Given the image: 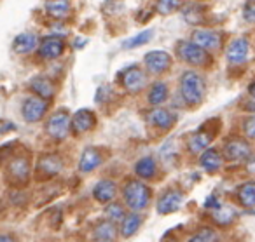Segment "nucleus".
<instances>
[{
  "instance_id": "25",
  "label": "nucleus",
  "mask_w": 255,
  "mask_h": 242,
  "mask_svg": "<svg viewBox=\"0 0 255 242\" xmlns=\"http://www.w3.org/2000/svg\"><path fill=\"white\" fill-rule=\"evenodd\" d=\"M30 89H32V92H35V96L46 99V101L53 98L54 92H56L54 82L51 81V79L44 77V75H37V77H33L32 81H30Z\"/></svg>"
},
{
  "instance_id": "37",
  "label": "nucleus",
  "mask_w": 255,
  "mask_h": 242,
  "mask_svg": "<svg viewBox=\"0 0 255 242\" xmlns=\"http://www.w3.org/2000/svg\"><path fill=\"white\" fill-rule=\"evenodd\" d=\"M248 94H250L252 99H255V82H254V84L248 85Z\"/></svg>"
},
{
  "instance_id": "26",
  "label": "nucleus",
  "mask_w": 255,
  "mask_h": 242,
  "mask_svg": "<svg viewBox=\"0 0 255 242\" xmlns=\"http://www.w3.org/2000/svg\"><path fill=\"white\" fill-rule=\"evenodd\" d=\"M37 44H39V39H37L35 33L25 32V33H19V35L14 39L12 49H14V53H18V54H28L35 49Z\"/></svg>"
},
{
  "instance_id": "22",
  "label": "nucleus",
  "mask_w": 255,
  "mask_h": 242,
  "mask_svg": "<svg viewBox=\"0 0 255 242\" xmlns=\"http://www.w3.org/2000/svg\"><path fill=\"white\" fill-rule=\"evenodd\" d=\"M236 202L243 209H254L255 207V179H247L243 181L234 192Z\"/></svg>"
},
{
  "instance_id": "28",
  "label": "nucleus",
  "mask_w": 255,
  "mask_h": 242,
  "mask_svg": "<svg viewBox=\"0 0 255 242\" xmlns=\"http://www.w3.org/2000/svg\"><path fill=\"white\" fill-rule=\"evenodd\" d=\"M103 213H105V220H110V221H114V223L119 225L121 221L124 220V216L129 213V209H128L126 204H124L123 200H114V202L107 204Z\"/></svg>"
},
{
  "instance_id": "16",
  "label": "nucleus",
  "mask_w": 255,
  "mask_h": 242,
  "mask_svg": "<svg viewBox=\"0 0 255 242\" xmlns=\"http://www.w3.org/2000/svg\"><path fill=\"white\" fill-rule=\"evenodd\" d=\"M65 53V40L60 35H49L44 37L39 44V56L42 60H56Z\"/></svg>"
},
{
  "instance_id": "27",
  "label": "nucleus",
  "mask_w": 255,
  "mask_h": 242,
  "mask_svg": "<svg viewBox=\"0 0 255 242\" xmlns=\"http://www.w3.org/2000/svg\"><path fill=\"white\" fill-rule=\"evenodd\" d=\"M168 94H170V91H168V85L164 82H154L149 87V91H147V101L154 108V106L163 105L168 99Z\"/></svg>"
},
{
  "instance_id": "29",
  "label": "nucleus",
  "mask_w": 255,
  "mask_h": 242,
  "mask_svg": "<svg viewBox=\"0 0 255 242\" xmlns=\"http://www.w3.org/2000/svg\"><path fill=\"white\" fill-rule=\"evenodd\" d=\"M46 11L49 16L56 19H63L70 12V2L68 0H47Z\"/></svg>"
},
{
  "instance_id": "23",
  "label": "nucleus",
  "mask_w": 255,
  "mask_h": 242,
  "mask_svg": "<svg viewBox=\"0 0 255 242\" xmlns=\"http://www.w3.org/2000/svg\"><path fill=\"white\" fill-rule=\"evenodd\" d=\"M157 171H159V165H157V161L150 155L147 157H142L135 162V176L143 181H150L157 176Z\"/></svg>"
},
{
  "instance_id": "24",
  "label": "nucleus",
  "mask_w": 255,
  "mask_h": 242,
  "mask_svg": "<svg viewBox=\"0 0 255 242\" xmlns=\"http://www.w3.org/2000/svg\"><path fill=\"white\" fill-rule=\"evenodd\" d=\"M143 225V216L140 213H129L124 216V220L119 223V235L123 239H129L140 230V227Z\"/></svg>"
},
{
  "instance_id": "32",
  "label": "nucleus",
  "mask_w": 255,
  "mask_h": 242,
  "mask_svg": "<svg viewBox=\"0 0 255 242\" xmlns=\"http://www.w3.org/2000/svg\"><path fill=\"white\" fill-rule=\"evenodd\" d=\"M180 5L182 0H156V11L163 16L175 12L177 9H180Z\"/></svg>"
},
{
  "instance_id": "18",
  "label": "nucleus",
  "mask_w": 255,
  "mask_h": 242,
  "mask_svg": "<svg viewBox=\"0 0 255 242\" xmlns=\"http://www.w3.org/2000/svg\"><path fill=\"white\" fill-rule=\"evenodd\" d=\"M96 126V115L88 108L77 110L72 115V133L74 134H86Z\"/></svg>"
},
{
  "instance_id": "4",
  "label": "nucleus",
  "mask_w": 255,
  "mask_h": 242,
  "mask_svg": "<svg viewBox=\"0 0 255 242\" xmlns=\"http://www.w3.org/2000/svg\"><path fill=\"white\" fill-rule=\"evenodd\" d=\"M46 134L54 141H63L68 138V133L72 131V117L70 112L65 108H60L46 120L44 126Z\"/></svg>"
},
{
  "instance_id": "31",
  "label": "nucleus",
  "mask_w": 255,
  "mask_h": 242,
  "mask_svg": "<svg viewBox=\"0 0 255 242\" xmlns=\"http://www.w3.org/2000/svg\"><path fill=\"white\" fill-rule=\"evenodd\" d=\"M154 37V30H143V32H140L138 35L131 37L129 40H126V42L123 44L124 49H136V47L140 46H145V44H149L150 40H152Z\"/></svg>"
},
{
  "instance_id": "15",
  "label": "nucleus",
  "mask_w": 255,
  "mask_h": 242,
  "mask_svg": "<svg viewBox=\"0 0 255 242\" xmlns=\"http://www.w3.org/2000/svg\"><path fill=\"white\" fill-rule=\"evenodd\" d=\"M248 51H250V46H248L247 39H243V37L234 39L226 49L227 63H229L231 67H241V65L248 60Z\"/></svg>"
},
{
  "instance_id": "35",
  "label": "nucleus",
  "mask_w": 255,
  "mask_h": 242,
  "mask_svg": "<svg viewBox=\"0 0 255 242\" xmlns=\"http://www.w3.org/2000/svg\"><path fill=\"white\" fill-rule=\"evenodd\" d=\"M247 169H248V172L255 174V152H254V155L247 161Z\"/></svg>"
},
{
  "instance_id": "30",
  "label": "nucleus",
  "mask_w": 255,
  "mask_h": 242,
  "mask_svg": "<svg viewBox=\"0 0 255 242\" xmlns=\"http://www.w3.org/2000/svg\"><path fill=\"white\" fill-rule=\"evenodd\" d=\"M187 242H220V235L215 228L201 227L189 237Z\"/></svg>"
},
{
  "instance_id": "7",
  "label": "nucleus",
  "mask_w": 255,
  "mask_h": 242,
  "mask_svg": "<svg viewBox=\"0 0 255 242\" xmlns=\"http://www.w3.org/2000/svg\"><path fill=\"white\" fill-rule=\"evenodd\" d=\"M215 134H217V129H212V127H210V122H206V126L199 127L198 131H194V133L187 138L185 148H187L189 154L201 155L203 152L210 148V143L213 141Z\"/></svg>"
},
{
  "instance_id": "2",
  "label": "nucleus",
  "mask_w": 255,
  "mask_h": 242,
  "mask_svg": "<svg viewBox=\"0 0 255 242\" xmlns=\"http://www.w3.org/2000/svg\"><path fill=\"white\" fill-rule=\"evenodd\" d=\"M180 96L184 99V103L191 108L199 106L205 101V94H206V84L205 79L194 70H187L180 75Z\"/></svg>"
},
{
  "instance_id": "14",
  "label": "nucleus",
  "mask_w": 255,
  "mask_h": 242,
  "mask_svg": "<svg viewBox=\"0 0 255 242\" xmlns=\"http://www.w3.org/2000/svg\"><path fill=\"white\" fill-rule=\"evenodd\" d=\"M93 199L100 204H110L114 200H117V195L121 193V188L117 186V183L114 179L103 178L93 186Z\"/></svg>"
},
{
  "instance_id": "6",
  "label": "nucleus",
  "mask_w": 255,
  "mask_h": 242,
  "mask_svg": "<svg viewBox=\"0 0 255 242\" xmlns=\"http://www.w3.org/2000/svg\"><path fill=\"white\" fill-rule=\"evenodd\" d=\"M222 155L224 161L227 162H247L254 155V148H252L250 141L245 138L231 136L224 141Z\"/></svg>"
},
{
  "instance_id": "11",
  "label": "nucleus",
  "mask_w": 255,
  "mask_h": 242,
  "mask_svg": "<svg viewBox=\"0 0 255 242\" xmlns=\"http://www.w3.org/2000/svg\"><path fill=\"white\" fill-rule=\"evenodd\" d=\"M177 113L173 110L161 108V106H154L152 110L145 113V120L149 126L156 127L159 131H170L171 127L177 124Z\"/></svg>"
},
{
  "instance_id": "8",
  "label": "nucleus",
  "mask_w": 255,
  "mask_h": 242,
  "mask_svg": "<svg viewBox=\"0 0 255 242\" xmlns=\"http://www.w3.org/2000/svg\"><path fill=\"white\" fill-rule=\"evenodd\" d=\"M182 204H184V192L171 186V188H166L164 192H161V195L157 197L156 211L159 214H163V216H166V214L177 213L182 207Z\"/></svg>"
},
{
  "instance_id": "10",
  "label": "nucleus",
  "mask_w": 255,
  "mask_h": 242,
  "mask_svg": "<svg viewBox=\"0 0 255 242\" xmlns=\"http://www.w3.org/2000/svg\"><path fill=\"white\" fill-rule=\"evenodd\" d=\"M47 108H49V103H47L46 99L39 98V96H30L21 105L23 120L28 124L40 122V120L44 119V115L47 113Z\"/></svg>"
},
{
  "instance_id": "21",
  "label": "nucleus",
  "mask_w": 255,
  "mask_h": 242,
  "mask_svg": "<svg viewBox=\"0 0 255 242\" xmlns=\"http://www.w3.org/2000/svg\"><path fill=\"white\" fill-rule=\"evenodd\" d=\"M199 165L203 171H206L208 174H215L222 169L224 165V155L222 152H219L217 148H208L199 155Z\"/></svg>"
},
{
  "instance_id": "1",
  "label": "nucleus",
  "mask_w": 255,
  "mask_h": 242,
  "mask_svg": "<svg viewBox=\"0 0 255 242\" xmlns=\"http://www.w3.org/2000/svg\"><path fill=\"white\" fill-rule=\"evenodd\" d=\"M121 200L131 213H143L152 202V190L143 179L128 178L121 186Z\"/></svg>"
},
{
  "instance_id": "19",
  "label": "nucleus",
  "mask_w": 255,
  "mask_h": 242,
  "mask_svg": "<svg viewBox=\"0 0 255 242\" xmlns=\"http://www.w3.org/2000/svg\"><path fill=\"white\" fill-rule=\"evenodd\" d=\"M191 42H194L201 49L212 53V51L219 49L222 40H220V35L215 30H194L191 35Z\"/></svg>"
},
{
  "instance_id": "3",
  "label": "nucleus",
  "mask_w": 255,
  "mask_h": 242,
  "mask_svg": "<svg viewBox=\"0 0 255 242\" xmlns=\"http://www.w3.org/2000/svg\"><path fill=\"white\" fill-rule=\"evenodd\" d=\"M175 54L178 56V60L192 68H208L212 65V56L208 51L201 49L191 40H180L175 46Z\"/></svg>"
},
{
  "instance_id": "5",
  "label": "nucleus",
  "mask_w": 255,
  "mask_h": 242,
  "mask_svg": "<svg viewBox=\"0 0 255 242\" xmlns=\"http://www.w3.org/2000/svg\"><path fill=\"white\" fill-rule=\"evenodd\" d=\"M30 172H32V164L26 155H16L5 165L7 183L14 186H25L30 181Z\"/></svg>"
},
{
  "instance_id": "20",
  "label": "nucleus",
  "mask_w": 255,
  "mask_h": 242,
  "mask_svg": "<svg viewBox=\"0 0 255 242\" xmlns=\"http://www.w3.org/2000/svg\"><path fill=\"white\" fill-rule=\"evenodd\" d=\"M117 235H119V225L110 220H100L91 230V237L95 239V242L116 241Z\"/></svg>"
},
{
  "instance_id": "17",
  "label": "nucleus",
  "mask_w": 255,
  "mask_h": 242,
  "mask_svg": "<svg viewBox=\"0 0 255 242\" xmlns=\"http://www.w3.org/2000/svg\"><path fill=\"white\" fill-rule=\"evenodd\" d=\"M103 161H105V157H103V152L100 148L88 147L84 148V152L81 154V159H79V171L82 174H89V172L96 171L103 164Z\"/></svg>"
},
{
  "instance_id": "9",
  "label": "nucleus",
  "mask_w": 255,
  "mask_h": 242,
  "mask_svg": "<svg viewBox=\"0 0 255 242\" xmlns=\"http://www.w3.org/2000/svg\"><path fill=\"white\" fill-rule=\"evenodd\" d=\"M171 65L173 60L166 51H150L143 58V67L150 75H164L166 72H170Z\"/></svg>"
},
{
  "instance_id": "13",
  "label": "nucleus",
  "mask_w": 255,
  "mask_h": 242,
  "mask_svg": "<svg viewBox=\"0 0 255 242\" xmlns=\"http://www.w3.org/2000/svg\"><path fill=\"white\" fill-rule=\"evenodd\" d=\"M63 159L58 154H44L37 162V174L39 178L51 179L63 171Z\"/></svg>"
},
{
  "instance_id": "33",
  "label": "nucleus",
  "mask_w": 255,
  "mask_h": 242,
  "mask_svg": "<svg viewBox=\"0 0 255 242\" xmlns=\"http://www.w3.org/2000/svg\"><path fill=\"white\" fill-rule=\"evenodd\" d=\"M243 133L248 141H255V115H250L243 120Z\"/></svg>"
},
{
  "instance_id": "36",
  "label": "nucleus",
  "mask_w": 255,
  "mask_h": 242,
  "mask_svg": "<svg viewBox=\"0 0 255 242\" xmlns=\"http://www.w3.org/2000/svg\"><path fill=\"white\" fill-rule=\"evenodd\" d=\"M0 242H19L18 237L12 234H2V237H0Z\"/></svg>"
},
{
  "instance_id": "38",
  "label": "nucleus",
  "mask_w": 255,
  "mask_h": 242,
  "mask_svg": "<svg viewBox=\"0 0 255 242\" xmlns=\"http://www.w3.org/2000/svg\"><path fill=\"white\" fill-rule=\"evenodd\" d=\"M110 242H116V241H110Z\"/></svg>"
},
{
  "instance_id": "34",
  "label": "nucleus",
  "mask_w": 255,
  "mask_h": 242,
  "mask_svg": "<svg viewBox=\"0 0 255 242\" xmlns=\"http://www.w3.org/2000/svg\"><path fill=\"white\" fill-rule=\"evenodd\" d=\"M243 16L248 23H255V0H248V4L245 5Z\"/></svg>"
},
{
  "instance_id": "12",
  "label": "nucleus",
  "mask_w": 255,
  "mask_h": 242,
  "mask_svg": "<svg viewBox=\"0 0 255 242\" xmlns=\"http://www.w3.org/2000/svg\"><path fill=\"white\" fill-rule=\"evenodd\" d=\"M121 82H123V87L128 92H138L145 87L147 84V74L142 67L138 65H131L128 67L126 70L121 75Z\"/></svg>"
}]
</instances>
